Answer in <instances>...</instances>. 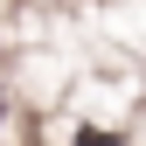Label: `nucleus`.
<instances>
[{
  "mask_svg": "<svg viewBox=\"0 0 146 146\" xmlns=\"http://www.w3.org/2000/svg\"><path fill=\"white\" fill-rule=\"evenodd\" d=\"M0 118H7V90H0Z\"/></svg>",
  "mask_w": 146,
  "mask_h": 146,
  "instance_id": "obj_2",
  "label": "nucleus"
},
{
  "mask_svg": "<svg viewBox=\"0 0 146 146\" xmlns=\"http://www.w3.org/2000/svg\"><path fill=\"white\" fill-rule=\"evenodd\" d=\"M77 146H125L118 132H104V125H84V132H77Z\"/></svg>",
  "mask_w": 146,
  "mask_h": 146,
  "instance_id": "obj_1",
  "label": "nucleus"
}]
</instances>
